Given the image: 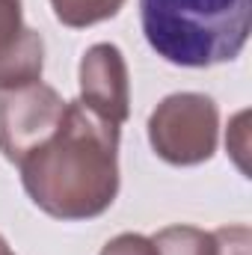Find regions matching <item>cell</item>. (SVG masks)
I'll return each instance as SVG.
<instances>
[{"mask_svg": "<svg viewBox=\"0 0 252 255\" xmlns=\"http://www.w3.org/2000/svg\"><path fill=\"white\" fill-rule=\"evenodd\" d=\"M101 255H157V250L142 235H119L101 250Z\"/></svg>", "mask_w": 252, "mask_h": 255, "instance_id": "9c48e42d", "label": "cell"}, {"mask_svg": "<svg viewBox=\"0 0 252 255\" xmlns=\"http://www.w3.org/2000/svg\"><path fill=\"white\" fill-rule=\"evenodd\" d=\"M65 101L45 83H27L0 92V148L18 163L39 139H45L60 122Z\"/></svg>", "mask_w": 252, "mask_h": 255, "instance_id": "277c9868", "label": "cell"}, {"mask_svg": "<svg viewBox=\"0 0 252 255\" xmlns=\"http://www.w3.org/2000/svg\"><path fill=\"white\" fill-rule=\"evenodd\" d=\"M51 3H54V15L65 27H89L113 18L125 0H51Z\"/></svg>", "mask_w": 252, "mask_h": 255, "instance_id": "ba28073f", "label": "cell"}, {"mask_svg": "<svg viewBox=\"0 0 252 255\" xmlns=\"http://www.w3.org/2000/svg\"><path fill=\"white\" fill-rule=\"evenodd\" d=\"M252 0H139V24L157 57L181 68L232 63L250 39Z\"/></svg>", "mask_w": 252, "mask_h": 255, "instance_id": "7a4b0ae2", "label": "cell"}, {"mask_svg": "<svg viewBox=\"0 0 252 255\" xmlns=\"http://www.w3.org/2000/svg\"><path fill=\"white\" fill-rule=\"evenodd\" d=\"M42 74V36L24 27L21 0H0V92L36 83Z\"/></svg>", "mask_w": 252, "mask_h": 255, "instance_id": "8992f818", "label": "cell"}, {"mask_svg": "<svg viewBox=\"0 0 252 255\" xmlns=\"http://www.w3.org/2000/svg\"><path fill=\"white\" fill-rule=\"evenodd\" d=\"M80 101L116 128L127 119V68L116 45H95L83 54Z\"/></svg>", "mask_w": 252, "mask_h": 255, "instance_id": "5b68a950", "label": "cell"}, {"mask_svg": "<svg viewBox=\"0 0 252 255\" xmlns=\"http://www.w3.org/2000/svg\"><path fill=\"white\" fill-rule=\"evenodd\" d=\"M119 128L83 101H65L60 122L21 160L30 199L57 220L104 214L119 193Z\"/></svg>", "mask_w": 252, "mask_h": 255, "instance_id": "6da1fadb", "label": "cell"}, {"mask_svg": "<svg viewBox=\"0 0 252 255\" xmlns=\"http://www.w3.org/2000/svg\"><path fill=\"white\" fill-rule=\"evenodd\" d=\"M151 244H154L157 255H226L220 232L217 235H205V232L190 229V226L163 229Z\"/></svg>", "mask_w": 252, "mask_h": 255, "instance_id": "52a82bcc", "label": "cell"}, {"mask_svg": "<svg viewBox=\"0 0 252 255\" xmlns=\"http://www.w3.org/2000/svg\"><path fill=\"white\" fill-rule=\"evenodd\" d=\"M0 255H12V250L6 247V241H3V238H0Z\"/></svg>", "mask_w": 252, "mask_h": 255, "instance_id": "30bf717a", "label": "cell"}, {"mask_svg": "<svg viewBox=\"0 0 252 255\" xmlns=\"http://www.w3.org/2000/svg\"><path fill=\"white\" fill-rule=\"evenodd\" d=\"M148 139L154 151L175 166H193L217 148V107L208 95H169L148 119Z\"/></svg>", "mask_w": 252, "mask_h": 255, "instance_id": "3957f363", "label": "cell"}]
</instances>
